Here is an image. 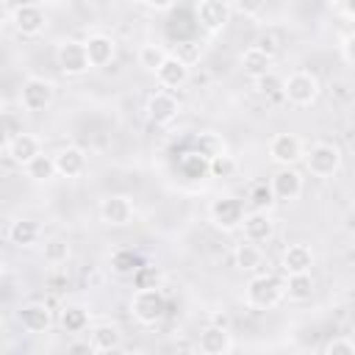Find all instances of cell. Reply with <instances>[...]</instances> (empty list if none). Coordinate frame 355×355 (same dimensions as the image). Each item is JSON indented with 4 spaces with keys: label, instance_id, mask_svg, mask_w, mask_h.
Masks as SVG:
<instances>
[{
    "label": "cell",
    "instance_id": "obj_1",
    "mask_svg": "<svg viewBox=\"0 0 355 355\" xmlns=\"http://www.w3.org/2000/svg\"><path fill=\"white\" fill-rule=\"evenodd\" d=\"M286 297V280L272 275V272H258L250 277L247 288H244V300L250 308H258V311H269L275 308L280 300Z\"/></svg>",
    "mask_w": 355,
    "mask_h": 355
},
{
    "label": "cell",
    "instance_id": "obj_2",
    "mask_svg": "<svg viewBox=\"0 0 355 355\" xmlns=\"http://www.w3.org/2000/svg\"><path fill=\"white\" fill-rule=\"evenodd\" d=\"M130 313L139 324L153 327L166 316V297L161 294V288H136L133 300H130Z\"/></svg>",
    "mask_w": 355,
    "mask_h": 355
},
{
    "label": "cell",
    "instance_id": "obj_3",
    "mask_svg": "<svg viewBox=\"0 0 355 355\" xmlns=\"http://www.w3.org/2000/svg\"><path fill=\"white\" fill-rule=\"evenodd\" d=\"M244 202L233 194H219L216 200H211L208 205V219L214 227H219L222 233H233L244 225Z\"/></svg>",
    "mask_w": 355,
    "mask_h": 355
},
{
    "label": "cell",
    "instance_id": "obj_4",
    "mask_svg": "<svg viewBox=\"0 0 355 355\" xmlns=\"http://www.w3.org/2000/svg\"><path fill=\"white\" fill-rule=\"evenodd\" d=\"M55 64L67 78H80L92 69L89 53H86V42H75V39H64L55 50Z\"/></svg>",
    "mask_w": 355,
    "mask_h": 355
},
{
    "label": "cell",
    "instance_id": "obj_5",
    "mask_svg": "<svg viewBox=\"0 0 355 355\" xmlns=\"http://www.w3.org/2000/svg\"><path fill=\"white\" fill-rule=\"evenodd\" d=\"M283 92H286V100L297 108H308L316 97H319V78L308 69H297L286 78L283 83Z\"/></svg>",
    "mask_w": 355,
    "mask_h": 355
},
{
    "label": "cell",
    "instance_id": "obj_6",
    "mask_svg": "<svg viewBox=\"0 0 355 355\" xmlns=\"http://www.w3.org/2000/svg\"><path fill=\"white\" fill-rule=\"evenodd\" d=\"M305 166L313 178H333L341 169V150L330 141H316L305 153Z\"/></svg>",
    "mask_w": 355,
    "mask_h": 355
},
{
    "label": "cell",
    "instance_id": "obj_7",
    "mask_svg": "<svg viewBox=\"0 0 355 355\" xmlns=\"http://www.w3.org/2000/svg\"><path fill=\"white\" fill-rule=\"evenodd\" d=\"M53 97H55V86L47 80V78H28L25 83H22V89H19V105L25 108V111H31V114H39V111H44V108H50V103H53Z\"/></svg>",
    "mask_w": 355,
    "mask_h": 355
},
{
    "label": "cell",
    "instance_id": "obj_8",
    "mask_svg": "<svg viewBox=\"0 0 355 355\" xmlns=\"http://www.w3.org/2000/svg\"><path fill=\"white\" fill-rule=\"evenodd\" d=\"M11 25L19 36H39L44 28H47V17H44V8L36 6V3H22V6H14L11 8Z\"/></svg>",
    "mask_w": 355,
    "mask_h": 355
},
{
    "label": "cell",
    "instance_id": "obj_9",
    "mask_svg": "<svg viewBox=\"0 0 355 355\" xmlns=\"http://www.w3.org/2000/svg\"><path fill=\"white\" fill-rule=\"evenodd\" d=\"M269 158L277 166H294L300 158H305L302 139L294 136V133H277V136H272V141H269Z\"/></svg>",
    "mask_w": 355,
    "mask_h": 355
},
{
    "label": "cell",
    "instance_id": "obj_10",
    "mask_svg": "<svg viewBox=\"0 0 355 355\" xmlns=\"http://www.w3.org/2000/svg\"><path fill=\"white\" fill-rule=\"evenodd\" d=\"M197 22L208 33H219L230 22V0H200L197 3Z\"/></svg>",
    "mask_w": 355,
    "mask_h": 355
},
{
    "label": "cell",
    "instance_id": "obj_11",
    "mask_svg": "<svg viewBox=\"0 0 355 355\" xmlns=\"http://www.w3.org/2000/svg\"><path fill=\"white\" fill-rule=\"evenodd\" d=\"M144 111H147V119H150L153 125H169V122L178 116L180 105H178V97H175L169 89H161V92H153V94L147 97Z\"/></svg>",
    "mask_w": 355,
    "mask_h": 355
},
{
    "label": "cell",
    "instance_id": "obj_12",
    "mask_svg": "<svg viewBox=\"0 0 355 355\" xmlns=\"http://www.w3.org/2000/svg\"><path fill=\"white\" fill-rule=\"evenodd\" d=\"M3 153H6V158L14 161L17 166H25L28 161H33V158L42 153V141H39L33 133L19 130L14 139H8V141L3 144Z\"/></svg>",
    "mask_w": 355,
    "mask_h": 355
},
{
    "label": "cell",
    "instance_id": "obj_13",
    "mask_svg": "<svg viewBox=\"0 0 355 355\" xmlns=\"http://www.w3.org/2000/svg\"><path fill=\"white\" fill-rule=\"evenodd\" d=\"M269 186H272V191H275V197L280 202H294L302 194V175L294 166H277V172L272 175Z\"/></svg>",
    "mask_w": 355,
    "mask_h": 355
},
{
    "label": "cell",
    "instance_id": "obj_14",
    "mask_svg": "<svg viewBox=\"0 0 355 355\" xmlns=\"http://www.w3.org/2000/svg\"><path fill=\"white\" fill-rule=\"evenodd\" d=\"M197 347H200V352H205V355H227V352L233 349V336H230L227 324L211 322V324L202 327Z\"/></svg>",
    "mask_w": 355,
    "mask_h": 355
},
{
    "label": "cell",
    "instance_id": "obj_15",
    "mask_svg": "<svg viewBox=\"0 0 355 355\" xmlns=\"http://www.w3.org/2000/svg\"><path fill=\"white\" fill-rule=\"evenodd\" d=\"M133 214H136V208H133V202H130L125 194H111V197H105V200L100 202V219H103L105 225H111V227H125V225H130Z\"/></svg>",
    "mask_w": 355,
    "mask_h": 355
},
{
    "label": "cell",
    "instance_id": "obj_16",
    "mask_svg": "<svg viewBox=\"0 0 355 355\" xmlns=\"http://www.w3.org/2000/svg\"><path fill=\"white\" fill-rule=\"evenodd\" d=\"M17 322L25 333H47L53 324V313L44 302H28L17 311Z\"/></svg>",
    "mask_w": 355,
    "mask_h": 355
},
{
    "label": "cell",
    "instance_id": "obj_17",
    "mask_svg": "<svg viewBox=\"0 0 355 355\" xmlns=\"http://www.w3.org/2000/svg\"><path fill=\"white\" fill-rule=\"evenodd\" d=\"M155 80L164 89H180L189 80V61L183 55H166V61L155 69Z\"/></svg>",
    "mask_w": 355,
    "mask_h": 355
},
{
    "label": "cell",
    "instance_id": "obj_18",
    "mask_svg": "<svg viewBox=\"0 0 355 355\" xmlns=\"http://www.w3.org/2000/svg\"><path fill=\"white\" fill-rule=\"evenodd\" d=\"M241 230H244V239H247V241L263 244V241L272 239V233H275V222H272L269 211H250V214L244 216Z\"/></svg>",
    "mask_w": 355,
    "mask_h": 355
},
{
    "label": "cell",
    "instance_id": "obj_19",
    "mask_svg": "<svg viewBox=\"0 0 355 355\" xmlns=\"http://www.w3.org/2000/svg\"><path fill=\"white\" fill-rule=\"evenodd\" d=\"M55 155L58 178H80L86 172V153L80 147H61Z\"/></svg>",
    "mask_w": 355,
    "mask_h": 355
},
{
    "label": "cell",
    "instance_id": "obj_20",
    "mask_svg": "<svg viewBox=\"0 0 355 355\" xmlns=\"http://www.w3.org/2000/svg\"><path fill=\"white\" fill-rule=\"evenodd\" d=\"M280 266L286 275H297V272H311L313 266V252L308 244H288L280 255Z\"/></svg>",
    "mask_w": 355,
    "mask_h": 355
},
{
    "label": "cell",
    "instance_id": "obj_21",
    "mask_svg": "<svg viewBox=\"0 0 355 355\" xmlns=\"http://www.w3.org/2000/svg\"><path fill=\"white\" fill-rule=\"evenodd\" d=\"M86 53H89L92 67H108L114 61V55H116V44L105 33H92L86 39Z\"/></svg>",
    "mask_w": 355,
    "mask_h": 355
},
{
    "label": "cell",
    "instance_id": "obj_22",
    "mask_svg": "<svg viewBox=\"0 0 355 355\" xmlns=\"http://www.w3.org/2000/svg\"><path fill=\"white\" fill-rule=\"evenodd\" d=\"M89 341L94 347V352H114L122 347V333L116 324L111 322H103V324H94L89 330Z\"/></svg>",
    "mask_w": 355,
    "mask_h": 355
},
{
    "label": "cell",
    "instance_id": "obj_23",
    "mask_svg": "<svg viewBox=\"0 0 355 355\" xmlns=\"http://www.w3.org/2000/svg\"><path fill=\"white\" fill-rule=\"evenodd\" d=\"M42 239V227L36 219H14L8 225V241L14 247H33Z\"/></svg>",
    "mask_w": 355,
    "mask_h": 355
},
{
    "label": "cell",
    "instance_id": "obj_24",
    "mask_svg": "<svg viewBox=\"0 0 355 355\" xmlns=\"http://www.w3.org/2000/svg\"><path fill=\"white\" fill-rule=\"evenodd\" d=\"M241 69L255 80V78L272 72V55H269L263 47L252 44V47H247V50L241 53Z\"/></svg>",
    "mask_w": 355,
    "mask_h": 355
},
{
    "label": "cell",
    "instance_id": "obj_25",
    "mask_svg": "<svg viewBox=\"0 0 355 355\" xmlns=\"http://www.w3.org/2000/svg\"><path fill=\"white\" fill-rule=\"evenodd\" d=\"M89 322H92V316L83 305H64L61 313H58V324L69 336H78V333L89 330Z\"/></svg>",
    "mask_w": 355,
    "mask_h": 355
},
{
    "label": "cell",
    "instance_id": "obj_26",
    "mask_svg": "<svg viewBox=\"0 0 355 355\" xmlns=\"http://www.w3.org/2000/svg\"><path fill=\"white\" fill-rule=\"evenodd\" d=\"M25 175L33 180V183H47V180H53L55 175H58V169H55V155H44V153H39L33 161H28L25 166Z\"/></svg>",
    "mask_w": 355,
    "mask_h": 355
},
{
    "label": "cell",
    "instance_id": "obj_27",
    "mask_svg": "<svg viewBox=\"0 0 355 355\" xmlns=\"http://www.w3.org/2000/svg\"><path fill=\"white\" fill-rule=\"evenodd\" d=\"M313 294V277L311 272H297V275H286V297L294 302H305Z\"/></svg>",
    "mask_w": 355,
    "mask_h": 355
},
{
    "label": "cell",
    "instance_id": "obj_28",
    "mask_svg": "<svg viewBox=\"0 0 355 355\" xmlns=\"http://www.w3.org/2000/svg\"><path fill=\"white\" fill-rule=\"evenodd\" d=\"M236 266L241 272H258L263 266V252L255 241H244L236 247Z\"/></svg>",
    "mask_w": 355,
    "mask_h": 355
},
{
    "label": "cell",
    "instance_id": "obj_29",
    "mask_svg": "<svg viewBox=\"0 0 355 355\" xmlns=\"http://www.w3.org/2000/svg\"><path fill=\"white\" fill-rule=\"evenodd\" d=\"M139 266H141V258H139L136 250H130V247H119V250L111 252V269H114L116 275H122V277H133V272H136Z\"/></svg>",
    "mask_w": 355,
    "mask_h": 355
},
{
    "label": "cell",
    "instance_id": "obj_30",
    "mask_svg": "<svg viewBox=\"0 0 355 355\" xmlns=\"http://www.w3.org/2000/svg\"><path fill=\"white\" fill-rule=\"evenodd\" d=\"M166 55H169V53H166L161 44H155V42L141 44V47H139V53H136L139 67H141V69H147V72H153V75H155V69L166 61Z\"/></svg>",
    "mask_w": 355,
    "mask_h": 355
},
{
    "label": "cell",
    "instance_id": "obj_31",
    "mask_svg": "<svg viewBox=\"0 0 355 355\" xmlns=\"http://www.w3.org/2000/svg\"><path fill=\"white\" fill-rule=\"evenodd\" d=\"M283 83H286V80H280L275 72H266V75L255 78V89H258V94H261V97H266V100H280V97L286 100Z\"/></svg>",
    "mask_w": 355,
    "mask_h": 355
},
{
    "label": "cell",
    "instance_id": "obj_32",
    "mask_svg": "<svg viewBox=\"0 0 355 355\" xmlns=\"http://www.w3.org/2000/svg\"><path fill=\"white\" fill-rule=\"evenodd\" d=\"M194 150L202 155V158H216V155H222V153H227L225 150V141L216 136V133H200L197 136V141H194Z\"/></svg>",
    "mask_w": 355,
    "mask_h": 355
},
{
    "label": "cell",
    "instance_id": "obj_33",
    "mask_svg": "<svg viewBox=\"0 0 355 355\" xmlns=\"http://www.w3.org/2000/svg\"><path fill=\"white\" fill-rule=\"evenodd\" d=\"M42 255H44V261H47L50 266H61V263L69 261V244H67L64 239H47Z\"/></svg>",
    "mask_w": 355,
    "mask_h": 355
},
{
    "label": "cell",
    "instance_id": "obj_34",
    "mask_svg": "<svg viewBox=\"0 0 355 355\" xmlns=\"http://www.w3.org/2000/svg\"><path fill=\"white\" fill-rule=\"evenodd\" d=\"M239 172V161L230 155V153H222V155H216V158H211V164H208V175L211 178H233Z\"/></svg>",
    "mask_w": 355,
    "mask_h": 355
},
{
    "label": "cell",
    "instance_id": "obj_35",
    "mask_svg": "<svg viewBox=\"0 0 355 355\" xmlns=\"http://www.w3.org/2000/svg\"><path fill=\"white\" fill-rule=\"evenodd\" d=\"M275 202H277V197H275V191H272L269 183H255L250 189V205H252V211H269Z\"/></svg>",
    "mask_w": 355,
    "mask_h": 355
},
{
    "label": "cell",
    "instance_id": "obj_36",
    "mask_svg": "<svg viewBox=\"0 0 355 355\" xmlns=\"http://www.w3.org/2000/svg\"><path fill=\"white\" fill-rule=\"evenodd\" d=\"M208 158H202L197 150L194 153H189L183 161H180V172L186 175V178H191V180H197V178H202L205 172H208Z\"/></svg>",
    "mask_w": 355,
    "mask_h": 355
},
{
    "label": "cell",
    "instance_id": "obj_37",
    "mask_svg": "<svg viewBox=\"0 0 355 355\" xmlns=\"http://www.w3.org/2000/svg\"><path fill=\"white\" fill-rule=\"evenodd\" d=\"M158 280H161V275H158V269L150 266V263H141V266L133 272V286H136V288H155Z\"/></svg>",
    "mask_w": 355,
    "mask_h": 355
},
{
    "label": "cell",
    "instance_id": "obj_38",
    "mask_svg": "<svg viewBox=\"0 0 355 355\" xmlns=\"http://www.w3.org/2000/svg\"><path fill=\"white\" fill-rule=\"evenodd\" d=\"M263 6H266V0H230V8L236 11V14H241V17H261L263 14Z\"/></svg>",
    "mask_w": 355,
    "mask_h": 355
},
{
    "label": "cell",
    "instance_id": "obj_39",
    "mask_svg": "<svg viewBox=\"0 0 355 355\" xmlns=\"http://www.w3.org/2000/svg\"><path fill=\"white\" fill-rule=\"evenodd\" d=\"M324 355H355V338L338 336L324 344Z\"/></svg>",
    "mask_w": 355,
    "mask_h": 355
},
{
    "label": "cell",
    "instance_id": "obj_40",
    "mask_svg": "<svg viewBox=\"0 0 355 355\" xmlns=\"http://www.w3.org/2000/svg\"><path fill=\"white\" fill-rule=\"evenodd\" d=\"M341 53H344V58H347L349 64H355V33L344 39V44H341Z\"/></svg>",
    "mask_w": 355,
    "mask_h": 355
},
{
    "label": "cell",
    "instance_id": "obj_41",
    "mask_svg": "<svg viewBox=\"0 0 355 355\" xmlns=\"http://www.w3.org/2000/svg\"><path fill=\"white\" fill-rule=\"evenodd\" d=\"M175 3H178V0H147L144 6H150L153 11H169Z\"/></svg>",
    "mask_w": 355,
    "mask_h": 355
},
{
    "label": "cell",
    "instance_id": "obj_42",
    "mask_svg": "<svg viewBox=\"0 0 355 355\" xmlns=\"http://www.w3.org/2000/svg\"><path fill=\"white\" fill-rule=\"evenodd\" d=\"M69 352H94V347H92V341H86V344L75 341V344H69Z\"/></svg>",
    "mask_w": 355,
    "mask_h": 355
},
{
    "label": "cell",
    "instance_id": "obj_43",
    "mask_svg": "<svg viewBox=\"0 0 355 355\" xmlns=\"http://www.w3.org/2000/svg\"><path fill=\"white\" fill-rule=\"evenodd\" d=\"M344 11H347L349 17H355V0H344Z\"/></svg>",
    "mask_w": 355,
    "mask_h": 355
},
{
    "label": "cell",
    "instance_id": "obj_44",
    "mask_svg": "<svg viewBox=\"0 0 355 355\" xmlns=\"http://www.w3.org/2000/svg\"><path fill=\"white\" fill-rule=\"evenodd\" d=\"M28 3H36V6H47V3H55V0H28Z\"/></svg>",
    "mask_w": 355,
    "mask_h": 355
},
{
    "label": "cell",
    "instance_id": "obj_45",
    "mask_svg": "<svg viewBox=\"0 0 355 355\" xmlns=\"http://www.w3.org/2000/svg\"><path fill=\"white\" fill-rule=\"evenodd\" d=\"M128 3H147V0H128Z\"/></svg>",
    "mask_w": 355,
    "mask_h": 355
}]
</instances>
